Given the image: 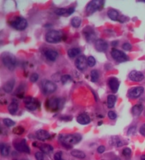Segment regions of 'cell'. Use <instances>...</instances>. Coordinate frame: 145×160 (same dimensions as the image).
Returning a JSON list of instances; mask_svg holds the SVG:
<instances>
[{
    "mask_svg": "<svg viewBox=\"0 0 145 160\" xmlns=\"http://www.w3.org/2000/svg\"><path fill=\"white\" fill-rule=\"evenodd\" d=\"M82 139V136L79 133H71V134L60 135L59 141L62 145L66 148L70 149L75 145L80 142Z\"/></svg>",
    "mask_w": 145,
    "mask_h": 160,
    "instance_id": "obj_1",
    "label": "cell"
},
{
    "mask_svg": "<svg viewBox=\"0 0 145 160\" xmlns=\"http://www.w3.org/2000/svg\"><path fill=\"white\" fill-rule=\"evenodd\" d=\"M1 62L3 65L9 71H13L15 69L17 63L16 56L9 52H4L1 55Z\"/></svg>",
    "mask_w": 145,
    "mask_h": 160,
    "instance_id": "obj_2",
    "label": "cell"
},
{
    "mask_svg": "<svg viewBox=\"0 0 145 160\" xmlns=\"http://www.w3.org/2000/svg\"><path fill=\"white\" fill-rule=\"evenodd\" d=\"M104 1L101 0H93L91 1L89 4H87L86 7V13L88 16L93 14L97 11H99L103 9L104 6Z\"/></svg>",
    "mask_w": 145,
    "mask_h": 160,
    "instance_id": "obj_3",
    "label": "cell"
},
{
    "mask_svg": "<svg viewBox=\"0 0 145 160\" xmlns=\"http://www.w3.org/2000/svg\"><path fill=\"white\" fill-rule=\"evenodd\" d=\"M62 34L58 30H50L45 35L46 42L50 44H56L60 42L62 40Z\"/></svg>",
    "mask_w": 145,
    "mask_h": 160,
    "instance_id": "obj_4",
    "label": "cell"
},
{
    "mask_svg": "<svg viewBox=\"0 0 145 160\" xmlns=\"http://www.w3.org/2000/svg\"><path fill=\"white\" fill-rule=\"evenodd\" d=\"M24 102L25 104L26 108L30 112H33L41 107V102L38 100V99L33 97L28 96L24 97Z\"/></svg>",
    "mask_w": 145,
    "mask_h": 160,
    "instance_id": "obj_5",
    "label": "cell"
},
{
    "mask_svg": "<svg viewBox=\"0 0 145 160\" xmlns=\"http://www.w3.org/2000/svg\"><path fill=\"white\" fill-rule=\"evenodd\" d=\"M58 89V86L54 82L49 80H44L41 83V90L45 95H50L55 93Z\"/></svg>",
    "mask_w": 145,
    "mask_h": 160,
    "instance_id": "obj_6",
    "label": "cell"
},
{
    "mask_svg": "<svg viewBox=\"0 0 145 160\" xmlns=\"http://www.w3.org/2000/svg\"><path fill=\"white\" fill-rule=\"evenodd\" d=\"M11 26L17 30H24L27 28L28 21L22 16L16 17L11 22Z\"/></svg>",
    "mask_w": 145,
    "mask_h": 160,
    "instance_id": "obj_7",
    "label": "cell"
},
{
    "mask_svg": "<svg viewBox=\"0 0 145 160\" xmlns=\"http://www.w3.org/2000/svg\"><path fill=\"white\" fill-rule=\"evenodd\" d=\"M110 54L112 59L118 63L125 62L128 60L127 55L123 51L117 50V49H112L111 50Z\"/></svg>",
    "mask_w": 145,
    "mask_h": 160,
    "instance_id": "obj_8",
    "label": "cell"
},
{
    "mask_svg": "<svg viewBox=\"0 0 145 160\" xmlns=\"http://www.w3.org/2000/svg\"><path fill=\"white\" fill-rule=\"evenodd\" d=\"M83 35H84V38L88 42H93L94 41H96V33L95 30L91 26H86L83 29Z\"/></svg>",
    "mask_w": 145,
    "mask_h": 160,
    "instance_id": "obj_9",
    "label": "cell"
},
{
    "mask_svg": "<svg viewBox=\"0 0 145 160\" xmlns=\"http://www.w3.org/2000/svg\"><path fill=\"white\" fill-rule=\"evenodd\" d=\"M60 101L61 100L60 98L53 97L46 101L45 107H47V110L51 112H57L60 109Z\"/></svg>",
    "mask_w": 145,
    "mask_h": 160,
    "instance_id": "obj_10",
    "label": "cell"
},
{
    "mask_svg": "<svg viewBox=\"0 0 145 160\" xmlns=\"http://www.w3.org/2000/svg\"><path fill=\"white\" fill-rule=\"evenodd\" d=\"M14 147L15 150H17L18 152H24V153L26 154H30V147L27 145L25 139H22L18 142L14 143Z\"/></svg>",
    "mask_w": 145,
    "mask_h": 160,
    "instance_id": "obj_11",
    "label": "cell"
},
{
    "mask_svg": "<svg viewBox=\"0 0 145 160\" xmlns=\"http://www.w3.org/2000/svg\"><path fill=\"white\" fill-rule=\"evenodd\" d=\"M144 91V88L142 86H137V87H132L128 91V97L131 99H136L140 97Z\"/></svg>",
    "mask_w": 145,
    "mask_h": 160,
    "instance_id": "obj_12",
    "label": "cell"
},
{
    "mask_svg": "<svg viewBox=\"0 0 145 160\" xmlns=\"http://www.w3.org/2000/svg\"><path fill=\"white\" fill-rule=\"evenodd\" d=\"M75 66L79 71H84L87 67V59L84 55H80L75 60Z\"/></svg>",
    "mask_w": 145,
    "mask_h": 160,
    "instance_id": "obj_13",
    "label": "cell"
},
{
    "mask_svg": "<svg viewBox=\"0 0 145 160\" xmlns=\"http://www.w3.org/2000/svg\"><path fill=\"white\" fill-rule=\"evenodd\" d=\"M75 11V9L74 7H69V8H58L55 10V13L59 16H70Z\"/></svg>",
    "mask_w": 145,
    "mask_h": 160,
    "instance_id": "obj_14",
    "label": "cell"
},
{
    "mask_svg": "<svg viewBox=\"0 0 145 160\" xmlns=\"http://www.w3.org/2000/svg\"><path fill=\"white\" fill-rule=\"evenodd\" d=\"M108 84L112 93H116L118 91L120 87V81H118V78L115 77H111L108 81Z\"/></svg>",
    "mask_w": 145,
    "mask_h": 160,
    "instance_id": "obj_15",
    "label": "cell"
},
{
    "mask_svg": "<svg viewBox=\"0 0 145 160\" xmlns=\"http://www.w3.org/2000/svg\"><path fill=\"white\" fill-rule=\"evenodd\" d=\"M95 48L96 50L99 52H106L108 48V44L106 41L102 39L96 40L95 42Z\"/></svg>",
    "mask_w": 145,
    "mask_h": 160,
    "instance_id": "obj_16",
    "label": "cell"
},
{
    "mask_svg": "<svg viewBox=\"0 0 145 160\" xmlns=\"http://www.w3.org/2000/svg\"><path fill=\"white\" fill-rule=\"evenodd\" d=\"M144 78V75L138 71H132L129 73V79L134 82H140Z\"/></svg>",
    "mask_w": 145,
    "mask_h": 160,
    "instance_id": "obj_17",
    "label": "cell"
},
{
    "mask_svg": "<svg viewBox=\"0 0 145 160\" xmlns=\"http://www.w3.org/2000/svg\"><path fill=\"white\" fill-rule=\"evenodd\" d=\"M44 55L48 61L53 62V61H55L58 59V52L54 50L49 49V50H45V52H44Z\"/></svg>",
    "mask_w": 145,
    "mask_h": 160,
    "instance_id": "obj_18",
    "label": "cell"
},
{
    "mask_svg": "<svg viewBox=\"0 0 145 160\" xmlns=\"http://www.w3.org/2000/svg\"><path fill=\"white\" fill-rule=\"evenodd\" d=\"M77 121L81 125H87V124H90L91 118L89 117L87 114L82 113L78 115V116L77 117Z\"/></svg>",
    "mask_w": 145,
    "mask_h": 160,
    "instance_id": "obj_19",
    "label": "cell"
},
{
    "mask_svg": "<svg viewBox=\"0 0 145 160\" xmlns=\"http://www.w3.org/2000/svg\"><path fill=\"white\" fill-rule=\"evenodd\" d=\"M35 135H36V138L41 141H45L50 138V134L49 133V132L45 130H43V129L37 130Z\"/></svg>",
    "mask_w": 145,
    "mask_h": 160,
    "instance_id": "obj_20",
    "label": "cell"
},
{
    "mask_svg": "<svg viewBox=\"0 0 145 160\" xmlns=\"http://www.w3.org/2000/svg\"><path fill=\"white\" fill-rule=\"evenodd\" d=\"M15 85V80L14 78L9 80L8 81L5 83L2 86V89L5 93H11L13 90Z\"/></svg>",
    "mask_w": 145,
    "mask_h": 160,
    "instance_id": "obj_21",
    "label": "cell"
},
{
    "mask_svg": "<svg viewBox=\"0 0 145 160\" xmlns=\"http://www.w3.org/2000/svg\"><path fill=\"white\" fill-rule=\"evenodd\" d=\"M107 15L110 20L114 21H118V20H119L120 17L119 12L113 9H109L107 11Z\"/></svg>",
    "mask_w": 145,
    "mask_h": 160,
    "instance_id": "obj_22",
    "label": "cell"
},
{
    "mask_svg": "<svg viewBox=\"0 0 145 160\" xmlns=\"http://www.w3.org/2000/svg\"><path fill=\"white\" fill-rule=\"evenodd\" d=\"M18 110V102L15 99H13L8 106V111L12 115H15Z\"/></svg>",
    "mask_w": 145,
    "mask_h": 160,
    "instance_id": "obj_23",
    "label": "cell"
},
{
    "mask_svg": "<svg viewBox=\"0 0 145 160\" xmlns=\"http://www.w3.org/2000/svg\"><path fill=\"white\" fill-rule=\"evenodd\" d=\"M39 148L43 153L46 154V155H49V154L52 153L54 150L53 147H52L51 145L49 144H42L40 146Z\"/></svg>",
    "mask_w": 145,
    "mask_h": 160,
    "instance_id": "obj_24",
    "label": "cell"
},
{
    "mask_svg": "<svg viewBox=\"0 0 145 160\" xmlns=\"http://www.w3.org/2000/svg\"><path fill=\"white\" fill-rule=\"evenodd\" d=\"M143 111L142 104H135L132 108V114L134 116H139L142 114Z\"/></svg>",
    "mask_w": 145,
    "mask_h": 160,
    "instance_id": "obj_25",
    "label": "cell"
},
{
    "mask_svg": "<svg viewBox=\"0 0 145 160\" xmlns=\"http://www.w3.org/2000/svg\"><path fill=\"white\" fill-rule=\"evenodd\" d=\"M117 100V97L114 95H109L107 97V107L109 109H112L115 107Z\"/></svg>",
    "mask_w": 145,
    "mask_h": 160,
    "instance_id": "obj_26",
    "label": "cell"
},
{
    "mask_svg": "<svg viewBox=\"0 0 145 160\" xmlns=\"http://www.w3.org/2000/svg\"><path fill=\"white\" fill-rule=\"evenodd\" d=\"M81 54V50L79 48H71L67 51V54L70 58H75L77 56Z\"/></svg>",
    "mask_w": 145,
    "mask_h": 160,
    "instance_id": "obj_27",
    "label": "cell"
},
{
    "mask_svg": "<svg viewBox=\"0 0 145 160\" xmlns=\"http://www.w3.org/2000/svg\"><path fill=\"white\" fill-rule=\"evenodd\" d=\"M71 155L75 157L78 159H84L86 157V154L81 150H73L71 152Z\"/></svg>",
    "mask_w": 145,
    "mask_h": 160,
    "instance_id": "obj_28",
    "label": "cell"
},
{
    "mask_svg": "<svg viewBox=\"0 0 145 160\" xmlns=\"http://www.w3.org/2000/svg\"><path fill=\"white\" fill-rule=\"evenodd\" d=\"M81 18L79 16H75L74 18H72L71 20V25H72V27L75 28H79L81 25Z\"/></svg>",
    "mask_w": 145,
    "mask_h": 160,
    "instance_id": "obj_29",
    "label": "cell"
},
{
    "mask_svg": "<svg viewBox=\"0 0 145 160\" xmlns=\"http://www.w3.org/2000/svg\"><path fill=\"white\" fill-rule=\"evenodd\" d=\"M0 152L2 157H7L9 155V147L6 144L1 143L0 145Z\"/></svg>",
    "mask_w": 145,
    "mask_h": 160,
    "instance_id": "obj_30",
    "label": "cell"
},
{
    "mask_svg": "<svg viewBox=\"0 0 145 160\" xmlns=\"http://www.w3.org/2000/svg\"><path fill=\"white\" fill-rule=\"evenodd\" d=\"M99 79V73L97 70H92L91 71V81L96 83Z\"/></svg>",
    "mask_w": 145,
    "mask_h": 160,
    "instance_id": "obj_31",
    "label": "cell"
},
{
    "mask_svg": "<svg viewBox=\"0 0 145 160\" xmlns=\"http://www.w3.org/2000/svg\"><path fill=\"white\" fill-rule=\"evenodd\" d=\"M111 141H112V145H115L116 147H121L124 145L123 141L120 140L118 137H112Z\"/></svg>",
    "mask_w": 145,
    "mask_h": 160,
    "instance_id": "obj_32",
    "label": "cell"
},
{
    "mask_svg": "<svg viewBox=\"0 0 145 160\" xmlns=\"http://www.w3.org/2000/svg\"><path fill=\"white\" fill-rule=\"evenodd\" d=\"M3 123H4V124L8 128L13 127L14 126H15V124H16V123H15L13 120L10 119V118H4V119H3Z\"/></svg>",
    "mask_w": 145,
    "mask_h": 160,
    "instance_id": "obj_33",
    "label": "cell"
},
{
    "mask_svg": "<svg viewBox=\"0 0 145 160\" xmlns=\"http://www.w3.org/2000/svg\"><path fill=\"white\" fill-rule=\"evenodd\" d=\"M71 80H72V76L68 74H64L60 77V81H61V83L63 85H65L66 83H67Z\"/></svg>",
    "mask_w": 145,
    "mask_h": 160,
    "instance_id": "obj_34",
    "label": "cell"
},
{
    "mask_svg": "<svg viewBox=\"0 0 145 160\" xmlns=\"http://www.w3.org/2000/svg\"><path fill=\"white\" fill-rule=\"evenodd\" d=\"M25 131V129L23 126H18L15 127L13 129V133L16 135H22L23 133H24Z\"/></svg>",
    "mask_w": 145,
    "mask_h": 160,
    "instance_id": "obj_35",
    "label": "cell"
},
{
    "mask_svg": "<svg viewBox=\"0 0 145 160\" xmlns=\"http://www.w3.org/2000/svg\"><path fill=\"white\" fill-rule=\"evenodd\" d=\"M122 153H123V155L125 157L129 158L131 157V155H132V150L130 148H129V147H125V148H124L123 150Z\"/></svg>",
    "mask_w": 145,
    "mask_h": 160,
    "instance_id": "obj_36",
    "label": "cell"
},
{
    "mask_svg": "<svg viewBox=\"0 0 145 160\" xmlns=\"http://www.w3.org/2000/svg\"><path fill=\"white\" fill-rule=\"evenodd\" d=\"M96 59L93 56H89V57H88L87 64L89 67H94V66L96 65Z\"/></svg>",
    "mask_w": 145,
    "mask_h": 160,
    "instance_id": "obj_37",
    "label": "cell"
},
{
    "mask_svg": "<svg viewBox=\"0 0 145 160\" xmlns=\"http://www.w3.org/2000/svg\"><path fill=\"white\" fill-rule=\"evenodd\" d=\"M54 159L55 160H65L63 157L62 152H58L54 155Z\"/></svg>",
    "mask_w": 145,
    "mask_h": 160,
    "instance_id": "obj_38",
    "label": "cell"
},
{
    "mask_svg": "<svg viewBox=\"0 0 145 160\" xmlns=\"http://www.w3.org/2000/svg\"><path fill=\"white\" fill-rule=\"evenodd\" d=\"M38 78H39V76L38 73H33L30 75V81L31 83H36L38 81Z\"/></svg>",
    "mask_w": 145,
    "mask_h": 160,
    "instance_id": "obj_39",
    "label": "cell"
},
{
    "mask_svg": "<svg viewBox=\"0 0 145 160\" xmlns=\"http://www.w3.org/2000/svg\"><path fill=\"white\" fill-rule=\"evenodd\" d=\"M122 48H123L125 51H131L132 49V46L130 43L125 42L122 45Z\"/></svg>",
    "mask_w": 145,
    "mask_h": 160,
    "instance_id": "obj_40",
    "label": "cell"
},
{
    "mask_svg": "<svg viewBox=\"0 0 145 160\" xmlns=\"http://www.w3.org/2000/svg\"><path fill=\"white\" fill-rule=\"evenodd\" d=\"M137 128L136 126H131L127 130V135H134L136 133Z\"/></svg>",
    "mask_w": 145,
    "mask_h": 160,
    "instance_id": "obj_41",
    "label": "cell"
},
{
    "mask_svg": "<svg viewBox=\"0 0 145 160\" xmlns=\"http://www.w3.org/2000/svg\"><path fill=\"white\" fill-rule=\"evenodd\" d=\"M35 157L36 160H44V153L42 152H37L35 154Z\"/></svg>",
    "mask_w": 145,
    "mask_h": 160,
    "instance_id": "obj_42",
    "label": "cell"
},
{
    "mask_svg": "<svg viewBox=\"0 0 145 160\" xmlns=\"http://www.w3.org/2000/svg\"><path fill=\"white\" fill-rule=\"evenodd\" d=\"M108 116L110 119L111 120H115L117 118V114L115 112L113 111H109L108 113Z\"/></svg>",
    "mask_w": 145,
    "mask_h": 160,
    "instance_id": "obj_43",
    "label": "cell"
},
{
    "mask_svg": "<svg viewBox=\"0 0 145 160\" xmlns=\"http://www.w3.org/2000/svg\"><path fill=\"white\" fill-rule=\"evenodd\" d=\"M106 151V147L104 145H100L99 147L97 148V152L100 154H102Z\"/></svg>",
    "mask_w": 145,
    "mask_h": 160,
    "instance_id": "obj_44",
    "label": "cell"
},
{
    "mask_svg": "<svg viewBox=\"0 0 145 160\" xmlns=\"http://www.w3.org/2000/svg\"><path fill=\"white\" fill-rule=\"evenodd\" d=\"M140 133L142 135H143V136H145V124H143V125L141 127H140Z\"/></svg>",
    "mask_w": 145,
    "mask_h": 160,
    "instance_id": "obj_45",
    "label": "cell"
},
{
    "mask_svg": "<svg viewBox=\"0 0 145 160\" xmlns=\"http://www.w3.org/2000/svg\"><path fill=\"white\" fill-rule=\"evenodd\" d=\"M117 42H118V41H114V42H112V45H114V46L118 45V43H117Z\"/></svg>",
    "mask_w": 145,
    "mask_h": 160,
    "instance_id": "obj_46",
    "label": "cell"
},
{
    "mask_svg": "<svg viewBox=\"0 0 145 160\" xmlns=\"http://www.w3.org/2000/svg\"><path fill=\"white\" fill-rule=\"evenodd\" d=\"M140 159H141V160H145V155H142V156L140 157Z\"/></svg>",
    "mask_w": 145,
    "mask_h": 160,
    "instance_id": "obj_47",
    "label": "cell"
},
{
    "mask_svg": "<svg viewBox=\"0 0 145 160\" xmlns=\"http://www.w3.org/2000/svg\"><path fill=\"white\" fill-rule=\"evenodd\" d=\"M103 124L102 121H100V123H98V125L100 126V125H101V124Z\"/></svg>",
    "mask_w": 145,
    "mask_h": 160,
    "instance_id": "obj_48",
    "label": "cell"
},
{
    "mask_svg": "<svg viewBox=\"0 0 145 160\" xmlns=\"http://www.w3.org/2000/svg\"><path fill=\"white\" fill-rule=\"evenodd\" d=\"M140 2H143V3H145V1H144V0H142V1H140Z\"/></svg>",
    "mask_w": 145,
    "mask_h": 160,
    "instance_id": "obj_49",
    "label": "cell"
},
{
    "mask_svg": "<svg viewBox=\"0 0 145 160\" xmlns=\"http://www.w3.org/2000/svg\"><path fill=\"white\" fill-rule=\"evenodd\" d=\"M21 160H26V159H21Z\"/></svg>",
    "mask_w": 145,
    "mask_h": 160,
    "instance_id": "obj_50",
    "label": "cell"
}]
</instances>
